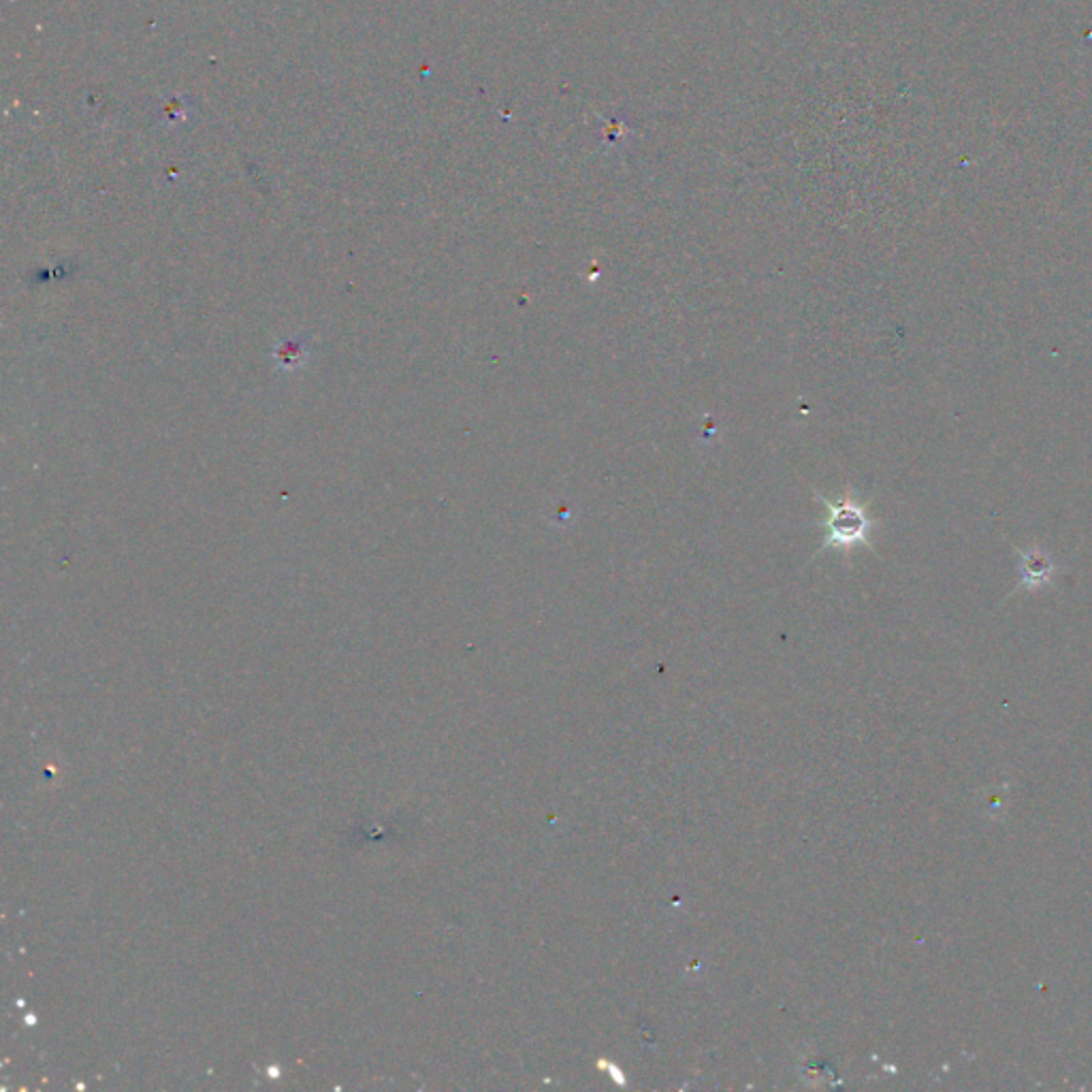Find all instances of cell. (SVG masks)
I'll list each match as a JSON object with an SVG mask.
<instances>
[{"instance_id": "1", "label": "cell", "mask_w": 1092, "mask_h": 1092, "mask_svg": "<svg viewBox=\"0 0 1092 1092\" xmlns=\"http://www.w3.org/2000/svg\"><path fill=\"white\" fill-rule=\"evenodd\" d=\"M815 500L826 510V517L822 521L824 545L820 548V552H824L826 548L852 550L856 546H869V548L873 546L871 545V534H873L877 523H874L869 508L854 493V489H848L837 500L815 493Z\"/></svg>"}, {"instance_id": "2", "label": "cell", "mask_w": 1092, "mask_h": 1092, "mask_svg": "<svg viewBox=\"0 0 1092 1092\" xmlns=\"http://www.w3.org/2000/svg\"><path fill=\"white\" fill-rule=\"evenodd\" d=\"M1018 574H1020V587L1037 589L1052 583L1056 574V565L1052 557L1041 546H1031L1022 550L1018 561Z\"/></svg>"}]
</instances>
